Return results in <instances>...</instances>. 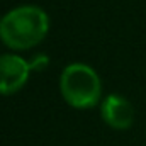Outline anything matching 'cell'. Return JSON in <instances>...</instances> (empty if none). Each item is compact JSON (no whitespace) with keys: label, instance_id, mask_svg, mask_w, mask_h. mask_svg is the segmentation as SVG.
Segmentation results:
<instances>
[{"label":"cell","instance_id":"obj_4","mask_svg":"<svg viewBox=\"0 0 146 146\" xmlns=\"http://www.w3.org/2000/svg\"><path fill=\"white\" fill-rule=\"evenodd\" d=\"M100 117L112 129L126 131L134 122V109L126 97L110 94L100 102Z\"/></svg>","mask_w":146,"mask_h":146},{"label":"cell","instance_id":"obj_1","mask_svg":"<svg viewBox=\"0 0 146 146\" xmlns=\"http://www.w3.org/2000/svg\"><path fill=\"white\" fill-rule=\"evenodd\" d=\"M49 31V17L37 5H19L0 19V41L14 51H27L42 42Z\"/></svg>","mask_w":146,"mask_h":146},{"label":"cell","instance_id":"obj_5","mask_svg":"<svg viewBox=\"0 0 146 146\" xmlns=\"http://www.w3.org/2000/svg\"><path fill=\"white\" fill-rule=\"evenodd\" d=\"M31 63V68L33 70H39V68H42V66H46L48 65V58L46 56H36L33 61H29Z\"/></svg>","mask_w":146,"mask_h":146},{"label":"cell","instance_id":"obj_2","mask_svg":"<svg viewBox=\"0 0 146 146\" xmlns=\"http://www.w3.org/2000/svg\"><path fill=\"white\" fill-rule=\"evenodd\" d=\"M60 94L73 109H94L102 102V80L90 65L70 63L60 75Z\"/></svg>","mask_w":146,"mask_h":146},{"label":"cell","instance_id":"obj_3","mask_svg":"<svg viewBox=\"0 0 146 146\" xmlns=\"http://www.w3.org/2000/svg\"><path fill=\"white\" fill-rule=\"evenodd\" d=\"M31 63L15 54L7 53L0 56V95H14L24 88L31 75Z\"/></svg>","mask_w":146,"mask_h":146}]
</instances>
